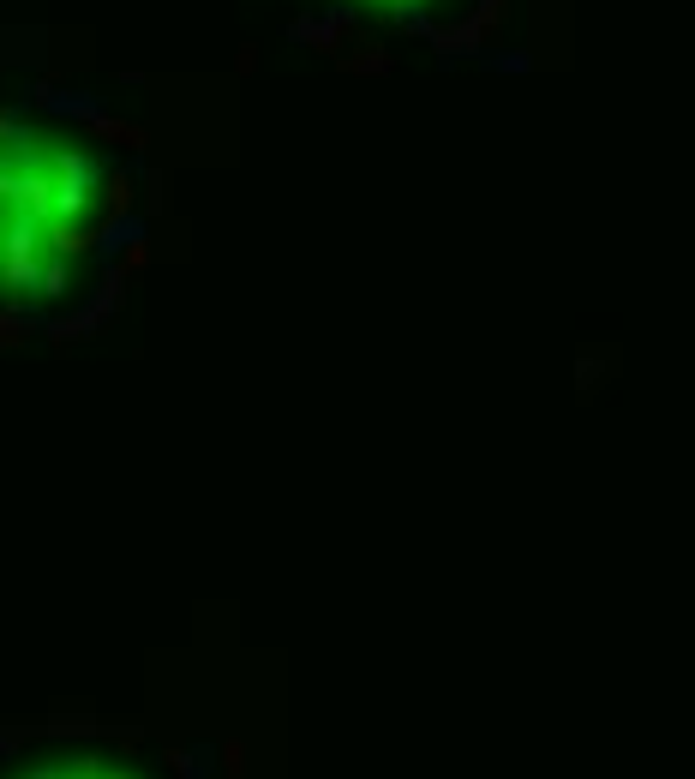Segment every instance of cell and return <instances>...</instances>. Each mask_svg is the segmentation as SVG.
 <instances>
[{
  "label": "cell",
  "instance_id": "6da1fadb",
  "mask_svg": "<svg viewBox=\"0 0 695 779\" xmlns=\"http://www.w3.org/2000/svg\"><path fill=\"white\" fill-rule=\"evenodd\" d=\"M222 779H246V750L240 744H222Z\"/></svg>",
  "mask_w": 695,
  "mask_h": 779
},
{
  "label": "cell",
  "instance_id": "7a4b0ae2",
  "mask_svg": "<svg viewBox=\"0 0 695 779\" xmlns=\"http://www.w3.org/2000/svg\"><path fill=\"white\" fill-rule=\"evenodd\" d=\"M384 6H402V0H384Z\"/></svg>",
  "mask_w": 695,
  "mask_h": 779
}]
</instances>
